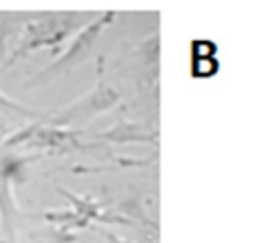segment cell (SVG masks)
<instances>
[{
  "mask_svg": "<svg viewBox=\"0 0 260 243\" xmlns=\"http://www.w3.org/2000/svg\"><path fill=\"white\" fill-rule=\"evenodd\" d=\"M0 113L12 115V117H18V119H32V122H35V119H37V122L43 119V113H41V111H37V109H32V107H28V105H24V103H20V101L8 97V95L2 93V91H0Z\"/></svg>",
  "mask_w": 260,
  "mask_h": 243,
  "instance_id": "7",
  "label": "cell"
},
{
  "mask_svg": "<svg viewBox=\"0 0 260 243\" xmlns=\"http://www.w3.org/2000/svg\"><path fill=\"white\" fill-rule=\"evenodd\" d=\"M41 124H43V122H30L28 126H24V128L12 132V134L2 142V146H4V148H14V146H20V144H26V142L35 136V132L39 130Z\"/></svg>",
  "mask_w": 260,
  "mask_h": 243,
  "instance_id": "8",
  "label": "cell"
},
{
  "mask_svg": "<svg viewBox=\"0 0 260 243\" xmlns=\"http://www.w3.org/2000/svg\"><path fill=\"white\" fill-rule=\"evenodd\" d=\"M118 101H120V91H116L106 81H98L83 97H79L77 101L59 109L49 119V126L71 128V126H77V124H85V122L93 119L95 115L112 109Z\"/></svg>",
  "mask_w": 260,
  "mask_h": 243,
  "instance_id": "3",
  "label": "cell"
},
{
  "mask_svg": "<svg viewBox=\"0 0 260 243\" xmlns=\"http://www.w3.org/2000/svg\"><path fill=\"white\" fill-rule=\"evenodd\" d=\"M32 16L35 12H0V61L6 57V45L22 34Z\"/></svg>",
  "mask_w": 260,
  "mask_h": 243,
  "instance_id": "6",
  "label": "cell"
},
{
  "mask_svg": "<svg viewBox=\"0 0 260 243\" xmlns=\"http://www.w3.org/2000/svg\"><path fill=\"white\" fill-rule=\"evenodd\" d=\"M104 235L108 237V241H110V243H130V241H126V239L116 237V235H114V233H110V231H104Z\"/></svg>",
  "mask_w": 260,
  "mask_h": 243,
  "instance_id": "9",
  "label": "cell"
},
{
  "mask_svg": "<svg viewBox=\"0 0 260 243\" xmlns=\"http://www.w3.org/2000/svg\"><path fill=\"white\" fill-rule=\"evenodd\" d=\"M114 16H116L114 12H102V14L95 16L91 22H87L85 26H81V28L71 36L69 47H67L53 63H49L45 69H41V71L28 81V85H30V83L47 81V79H51V77H55V75H61V73L69 71L71 67L79 65V63H83V61L89 57V53H91L95 40L102 36V32L106 30V26L114 20Z\"/></svg>",
  "mask_w": 260,
  "mask_h": 243,
  "instance_id": "2",
  "label": "cell"
},
{
  "mask_svg": "<svg viewBox=\"0 0 260 243\" xmlns=\"http://www.w3.org/2000/svg\"><path fill=\"white\" fill-rule=\"evenodd\" d=\"M85 18H89V14L83 12H35V16L26 22L22 34L18 36V45L6 65L26 57L37 49L61 47L81 28Z\"/></svg>",
  "mask_w": 260,
  "mask_h": 243,
  "instance_id": "1",
  "label": "cell"
},
{
  "mask_svg": "<svg viewBox=\"0 0 260 243\" xmlns=\"http://www.w3.org/2000/svg\"><path fill=\"white\" fill-rule=\"evenodd\" d=\"M95 138L98 140H106V142H118V144H122V142H142V144H148V142H154L156 132H148L140 124L120 122L118 126L110 128L104 134H98Z\"/></svg>",
  "mask_w": 260,
  "mask_h": 243,
  "instance_id": "5",
  "label": "cell"
},
{
  "mask_svg": "<svg viewBox=\"0 0 260 243\" xmlns=\"http://www.w3.org/2000/svg\"><path fill=\"white\" fill-rule=\"evenodd\" d=\"M14 182L8 178V174L0 166V231L6 239V243H18L16 237V223L22 217V211L14 202L12 186Z\"/></svg>",
  "mask_w": 260,
  "mask_h": 243,
  "instance_id": "4",
  "label": "cell"
}]
</instances>
